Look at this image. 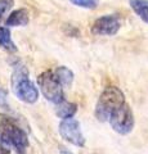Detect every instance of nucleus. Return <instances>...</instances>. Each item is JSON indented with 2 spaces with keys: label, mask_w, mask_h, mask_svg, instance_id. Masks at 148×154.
<instances>
[{
  "label": "nucleus",
  "mask_w": 148,
  "mask_h": 154,
  "mask_svg": "<svg viewBox=\"0 0 148 154\" xmlns=\"http://www.w3.org/2000/svg\"><path fill=\"white\" fill-rule=\"evenodd\" d=\"M13 93L23 103L34 104L39 99V89L28 77V71L23 64H16L12 75Z\"/></svg>",
  "instance_id": "f257e3e1"
},
{
  "label": "nucleus",
  "mask_w": 148,
  "mask_h": 154,
  "mask_svg": "<svg viewBox=\"0 0 148 154\" xmlns=\"http://www.w3.org/2000/svg\"><path fill=\"white\" fill-rule=\"evenodd\" d=\"M125 102V95L122 90L117 86H107L102 91L95 104L94 116L99 122H107L111 116L117 108H120Z\"/></svg>",
  "instance_id": "f03ea898"
},
{
  "label": "nucleus",
  "mask_w": 148,
  "mask_h": 154,
  "mask_svg": "<svg viewBox=\"0 0 148 154\" xmlns=\"http://www.w3.org/2000/svg\"><path fill=\"white\" fill-rule=\"evenodd\" d=\"M0 140L9 146H13L21 154L25 153L28 146V137L25 130L18 126L12 117L0 114Z\"/></svg>",
  "instance_id": "7ed1b4c3"
},
{
  "label": "nucleus",
  "mask_w": 148,
  "mask_h": 154,
  "mask_svg": "<svg viewBox=\"0 0 148 154\" xmlns=\"http://www.w3.org/2000/svg\"><path fill=\"white\" fill-rule=\"evenodd\" d=\"M37 86L48 102L57 105L65 100L63 88L55 79L53 71H44L37 76Z\"/></svg>",
  "instance_id": "20e7f679"
},
{
  "label": "nucleus",
  "mask_w": 148,
  "mask_h": 154,
  "mask_svg": "<svg viewBox=\"0 0 148 154\" xmlns=\"http://www.w3.org/2000/svg\"><path fill=\"white\" fill-rule=\"evenodd\" d=\"M107 122H109L115 132L120 135L130 134L135 126V118H134L133 109L128 103H124L120 108H117L109 116Z\"/></svg>",
  "instance_id": "39448f33"
},
{
  "label": "nucleus",
  "mask_w": 148,
  "mask_h": 154,
  "mask_svg": "<svg viewBox=\"0 0 148 154\" xmlns=\"http://www.w3.org/2000/svg\"><path fill=\"white\" fill-rule=\"evenodd\" d=\"M58 131L61 137L63 139L66 143L72 144L75 146L83 148L85 146V136L81 130V125L77 119L67 118V119H62L58 126Z\"/></svg>",
  "instance_id": "423d86ee"
},
{
  "label": "nucleus",
  "mask_w": 148,
  "mask_h": 154,
  "mask_svg": "<svg viewBox=\"0 0 148 154\" xmlns=\"http://www.w3.org/2000/svg\"><path fill=\"white\" fill-rule=\"evenodd\" d=\"M121 27V18L118 14H106L97 18L92 26V33L97 36H113Z\"/></svg>",
  "instance_id": "0eeeda50"
},
{
  "label": "nucleus",
  "mask_w": 148,
  "mask_h": 154,
  "mask_svg": "<svg viewBox=\"0 0 148 154\" xmlns=\"http://www.w3.org/2000/svg\"><path fill=\"white\" fill-rule=\"evenodd\" d=\"M28 22H30V13L27 9L21 8L17 11H13L9 14L5 21V25L8 27H23L27 26Z\"/></svg>",
  "instance_id": "6e6552de"
},
{
  "label": "nucleus",
  "mask_w": 148,
  "mask_h": 154,
  "mask_svg": "<svg viewBox=\"0 0 148 154\" xmlns=\"http://www.w3.org/2000/svg\"><path fill=\"white\" fill-rule=\"evenodd\" d=\"M53 73H54L55 79L58 80V82L61 84V86L63 89H70L71 86H72L75 75L68 67H66V66L57 67V68L53 71Z\"/></svg>",
  "instance_id": "1a4fd4ad"
},
{
  "label": "nucleus",
  "mask_w": 148,
  "mask_h": 154,
  "mask_svg": "<svg viewBox=\"0 0 148 154\" xmlns=\"http://www.w3.org/2000/svg\"><path fill=\"white\" fill-rule=\"evenodd\" d=\"M77 112V104L63 100L59 104L55 105V114L58 116L61 119H67V118H72L74 116Z\"/></svg>",
  "instance_id": "9d476101"
},
{
  "label": "nucleus",
  "mask_w": 148,
  "mask_h": 154,
  "mask_svg": "<svg viewBox=\"0 0 148 154\" xmlns=\"http://www.w3.org/2000/svg\"><path fill=\"white\" fill-rule=\"evenodd\" d=\"M129 5L137 16L148 25V0H129Z\"/></svg>",
  "instance_id": "9b49d317"
},
{
  "label": "nucleus",
  "mask_w": 148,
  "mask_h": 154,
  "mask_svg": "<svg viewBox=\"0 0 148 154\" xmlns=\"http://www.w3.org/2000/svg\"><path fill=\"white\" fill-rule=\"evenodd\" d=\"M0 48L9 53L17 51V46L12 40L11 31L8 27H0Z\"/></svg>",
  "instance_id": "f8f14e48"
},
{
  "label": "nucleus",
  "mask_w": 148,
  "mask_h": 154,
  "mask_svg": "<svg viewBox=\"0 0 148 154\" xmlns=\"http://www.w3.org/2000/svg\"><path fill=\"white\" fill-rule=\"evenodd\" d=\"M71 3L85 9H95L98 5V0H71Z\"/></svg>",
  "instance_id": "ddd939ff"
},
{
  "label": "nucleus",
  "mask_w": 148,
  "mask_h": 154,
  "mask_svg": "<svg viewBox=\"0 0 148 154\" xmlns=\"http://www.w3.org/2000/svg\"><path fill=\"white\" fill-rule=\"evenodd\" d=\"M14 5V0H0V22Z\"/></svg>",
  "instance_id": "4468645a"
},
{
  "label": "nucleus",
  "mask_w": 148,
  "mask_h": 154,
  "mask_svg": "<svg viewBox=\"0 0 148 154\" xmlns=\"http://www.w3.org/2000/svg\"><path fill=\"white\" fill-rule=\"evenodd\" d=\"M0 107H8L7 93H5V90H3V89H0Z\"/></svg>",
  "instance_id": "2eb2a0df"
},
{
  "label": "nucleus",
  "mask_w": 148,
  "mask_h": 154,
  "mask_svg": "<svg viewBox=\"0 0 148 154\" xmlns=\"http://www.w3.org/2000/svg\"><path fill=\"white\" fill-rule=\"evenodd\" d=\"M11 146L7 145L4 141L0 140V154H9L11 153V149H9Z\"/></svg>",
  "instance_id": "dca6fc26"
},
{
  "label": "nucleus",
  "mask_w": 148,
  "mask_h": 154,
  "mask_svg": "<svg viewBox=\"0 0 148 154\" xmlns=\"http://www.w3.org/2000/svg\"><path fill=\"white\" fill-rule=\"evenodd\" d=\"M59 153H61V154H74L71 150H68V149L66 148V146H59Z\"/></svg>",
  "instance_id": "f3484780"
}]
</instances>
